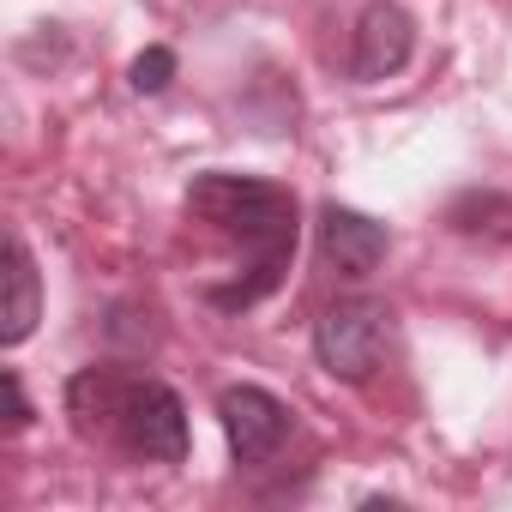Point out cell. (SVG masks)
Masks as SVG:
<instances>
[{"label":"cell","instance_id":"obj_1","mask_svg":"<svg viewBox=\"0 0 512 512\" xmlns=\"http://www.w3.org/2000/svg\"><path fill=\"white\" fill-rule=\"evenodd\" d=\"M187 211L205 217L211 229H223L229 241L253 247V266L241 284L229 290H211L217 308H253L260 296H272L290 272V253H296V199L260 175H229V169H211L187 187Z\"/></svg>","mask_w":512,"mask_h":512},{"label":"cell","instance_id":"obj_2","mask_svg":"<svg viewBox=\"0 0 512 512\" xmlns=\"http://www.w3.org/2000/svg\"><path fill=\"white\" fill-rule=\"evenodd\" d=\"M67 410L85 434L115 428L121 446L145 464H181L187 458V404L163 380H127L115 368H79L67 386Z\"/></svg>","mask_w":512,"mask_h":512},{"label":"cell","instance_id":"obj_3","mask_svg":"<svg viewBox=\"0 0 512 512\" xmlns=\"http://www.w3.org/2000/svg\"><path fill=\"white\" fill-rule=\"evenodd\" d=\"M386 338H392V314L374 296H344L314 320V356L338 380H368L386 356Z\"/></svg>","mask_w":512,"mask_h":512},{"label":"cell","instance_id":"obj_4","mask_svg":"<svg viewBox=\"0 0 512 512\" xmlns=\"http://www.w3.org/2000/svg\"><path fill=\"white\" fill-rule=\"evenodd\" d=\"M217 422H223V434H229V452H235V464H272L278 452H284V440H290V404L284 398H272L266 386H229L223 398H217Z\"/></svg>","mask_w":512,"mask_h":512},{"label":"cell","instance_id":"obj_5","mask_svg":"<svg viewBox=\"0 0 512 512\" xmlns=\"http://www.w3.org/2000/svg\"><path fill=\"white\" fill-rule=\"evenodd\" d=\"M416 49V25L404 7H392V0H374V7H362L356 19V37H350V79L356 85H380L392 79Z\"/></svg>","mask_w":512,"mask_h":512},{"label":"cell","instance_id":"obj_6","mask_svg":"<svg viewBox=\"0 0 512 512\" xmlns=\"http://www.w3.org/2000/svg\"><path fill=\"white\" fill-rule=\"evenodd\" d=\"M386 223H374L368 211H350V205H326L320 211V260L338 272V278H368L380 260H386Z\"/></svg>","mask_w":512,"mask_h":512},{"label":"cell","instance_id":"obj_7","mask_svg":"<svg viewBox=\"0 0 512 512\" xmlns=\"http://www.w3.org/2000/svg\"><path fill=\"white\" fill-rule=\"evenodd\" d=\"M7 308H0V344H25L43 320V278L31 266V247L19 235H7Z\"/></svg>","mask_w":512,"mask_h":512},{"label":"cell","instance_id":"obj_8","mask_svg":"<svg viewBox=\"0 0 512 512\" xmlns=\"http://www.w3.org/2000/svg\"><path fill=\"white\" fill-rule=\"evenodd\" d=\"M127 79H133V91H139V97H157V91L175 79V55H169V49H145V55L133 61V73H127Z\"/></svg>","mask_w":512,"mask_h":512},{"label":"cell","instance_id":"obj_9","mask_svg":"<svg viewBox=\"0 0 512 512\" xmlns=\"http://www.w3.org/2000/svg\"><path fill=\"white\" fill-rule=\"evenodd\" d=\"M0 386H7V428L19 434V428L31 422V398H25V386H19V374H13V368L0 374Z\"/></svg>","mask_w":512,"mask_h":512}]
</instances>
